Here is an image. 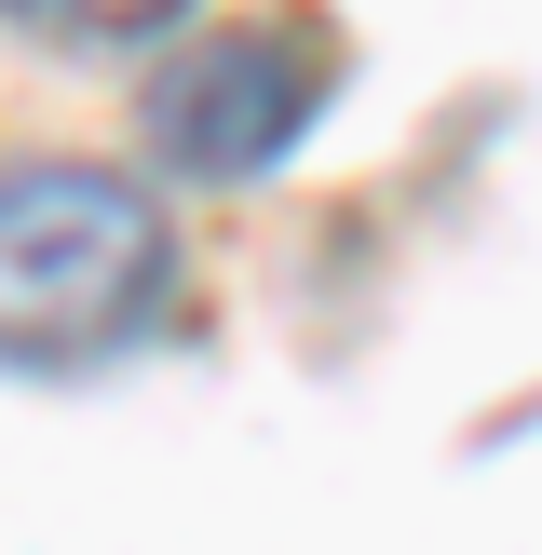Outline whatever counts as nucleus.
<instances>
[{
    "mask_svg": "<svg viewBox=\"0 0 542 555\" xmlns=\"http://www.w3.org/2000/svg\"><path fill=\"white\" fill-rule=\"evenodd\" d=\"M0 14L41 27V41H163L190 0H0Z\"/></svg>",
    "mask_w": 542,
    "mask_h": 555,
    "instance_id": "7ed1b4c3",
    "label": "nucleus"
},
{
    "mask_svg": "<svg viewBox=\"0 0 542 555\" xmlns=\"http://www.w3.org/2000/svg\"><path fill=\"white\" fill-rule=\"evenodd\" d=\"M177 312V231L108 163H0V366H108Z\"/></svg>",
    "mask_w": 542,
    "mask_h": 555,
    "instance_id": "f257e3e1",
    "label": "nucleus"
},
{
    "mask_svg": "<svg viewBox=\"0 0 542 555\" xmlns=\"http://www.w3.org/2000/svg\"><path fill=\"white\" fill-rule=\"evenodd\" d=\"M325 95H339V27L325 14H231L163 54L136 122H150V163L177 190H258L271 163H298Z\"/></svg>",
    "mask_w": 542,
    "mask_h": 555,
    "instance_id": "f03ea898",
    "label": "nucleus"
}]
</instances>
